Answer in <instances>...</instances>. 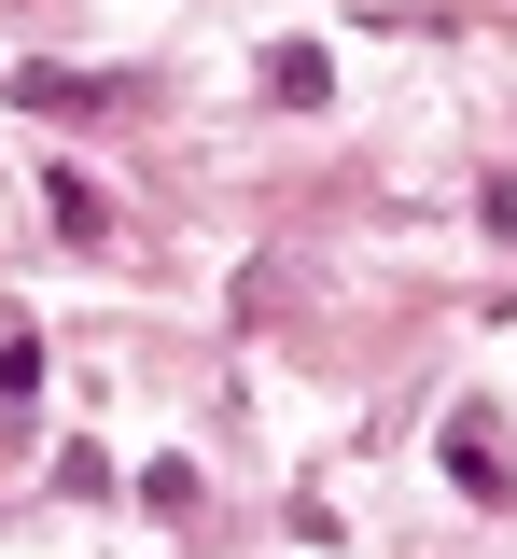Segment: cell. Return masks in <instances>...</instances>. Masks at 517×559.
I'll return each mask as SVG.
<instances>
[{"mask_svg": "<svg viewBox=\"0 0 517 559\" xmlns=\"http://www.w3.org/2000/svg\"><path fill=\"white\" fill-rule=\"evenodd\" d=\"M447 476H461V489H490V476H504V448H490V419H447Z\"/></svg>", "mask_w": 517, "mask_h": 559, "instance_id": "obj_1", "label": "cell"}]
</instances>
